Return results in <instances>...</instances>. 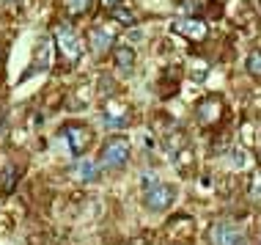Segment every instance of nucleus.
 <instances>
[{
    "instance_id": "f257e3e1",
    "label": "nucleus",
    "mask_w": 261,
    "mask_h": 245,
    "mask_svg": "<svg viewBox=\"0 0 261 245\" xmlns=\"http://www.w3.org/2000/svg\"><path fill=\"white\" fill-rule=\"evenodd\" d=\"M132 155V143L129 138L124 135H113L108 143L102 146V157H99V165L105 171H118V168L126 165V160Z\"/></svg>"
},
{
    "instance_id": "f03ea898",
    "label": "nucleus",
    "mask_w": 261,
    "mask_h": 245,
    "mask_svg": "<svg viewBox=\"0 0 261 245\" xmlns=\"http://www.w3.org/2000/svg\"><path fill=\"white\" fill-rule=\"evenodd\" d=\"M53 36L55 41H58V47H61V55L66 58V64H77L80 61V55H83V41L80 36L69 28L66 22H58L53 28Z\"/></svg>"
},
{
    "instance_id": "7ed1b4c3",
    "label": "nucleus",
    "mask_w": 261,
    "mask_h": 245,
    "mask_svg": "<svg viewBox=\"0 0 261 245\" xmlns=\"http://www.w3.org/2000/svg\"><path fill=\"white\" fill-rule=\"evenodd\" d=\"M173 201H176V187L173 185H165V182H149L146 195H143L146 209H151V212H165Z\"/></svg>"
},
{
    "instance_id": "20e7f679",
    "label": "nucleus",
    "mask_w": 261,
    "mask_h": 245,
    "mask_svg": "<svg viewBox=\"0 0 261 245\" xmlns=\"http://www.w3.org/2000/svg\"><path fill=\"white\" fill-rule=\"evenodd\" d=\"M245 232L237 223L228 220H215L209 226V245H245Z\"/></svg>"
},
{
    "instance_id": "39448f33",
    "label": "nucleus",
    "mask_w": 261,
    "mask_h": 245,
    "mask_svg": "<svg viewBox=\"0 0 261 245\" xmlns=\"http://www.w3.org/2000/svg\"><path fill=\"white\" fill-rule=\"evenodd\" d=\"M61 132H63V138H66V143H69V152H72L74 157L86 155V149L91 146V130L86 127V124L69 121V124H63Z\"/></svg>"
},
{
    "instance_id": "423d86ee",
    "label": "nucleus",
    "mask_w": 261,
    "mask_h": 245,
    "mask_svg": "<svg viewBox=\"0 0 261 245\" xmlns=\"http://www.w3.org/2000/svg\"><path fill=\"white\" fill-rule=\"evenodd\" d=\"M223 116V100L220 96H206V100L198 102V108H195V118H198L201 127H212V124H217Z\"/></svg>"
},
{
    "instance_id": "0eeeda50",
    "label": "nucleus",
    "mask_w": 261,
    "mask_h": 245,
    "mask_svg": "<svg viewBox=\"0 0 261 245\" xmlns=\"http://www.w3.org/2000/svg\"><path fill=\"white\" fill-rule=\"evenodd\" d=\"M173 31L176 33H181V36H187V39H193V41H198V39H206V22L203 19H193V17H187V19H176L173 22Z\"/></svg>"
},
{
    "instance_id": "6e6552de",
    "label": "nucleus",
    "mask_w": 261,
    "mask_h": 245,
    "mask_svg": "<svg viewBox=\"0 0 261 245\" xmlns=\"http://www.w3.org/2000/svg\"><path fill=\"white\" fill-rule=\"evenodd\" d=\"M88 44H91V50L94 53H108L110 50V44H113V33H110V28H91L88 31Z\"/></svg>"
},
{
    "instance_id": "1a4fd4ad",
    "label": "nucleus",
    "mask_w": 261,
    "mask_h": 245,
    "mask_svg": "<svg viewBox=\"0 0 261 245\" xmlns=\"http://www.w3.org/2000/svg\"><path fill=\"white\" fill-rule=\"evenodd\" d=\"M72 177L80 179V182H94L96 177H99V163H94V160H77V163L72 165Z\"/></svg>"
},
{
    "instance_id": "9d476101",
    "label": "nucleus",
    "mask_w": 261,
    "mask_h": 245,
    "mask_svg": "<svg viewBox=\"0 0 261 245\" xmlns=\"http://www.w3.org/2000/svg\"><path fill=\"white\" fill-rule=\"evenodd\" d=\"M113 58H116V66L121 69V72H129L132 66H135V50L126 44H116L113 47Z\"/></svg>"
},
{
    "instance_id": "9b49d317",
    "label": "nucleus",
    "mask_w": 261,
    "mask_h": 245,
    "mask_svg": "<svg viewBox=\"0 0 261 245\" xmlns=\"http://www.w3.org/2000/svg\"><path fill=\"white\" fill-rule=\"evenodd\" d=\"M63 9L69 17H83L91 9V0H63Z\"/></svg>"
},
{
    "instance_id": "f8f14e48",
    "label": "nucleus",
    "mask_w": 261,
    "mask_h": 245,
    "mask_svg": "<svg viewBox=\"0 0 261 245\" xmlns=\"http://www.w3.org/2000/svg\"><path fill=\"white\" fill-rule=\"evenodd\" d=\"M110 17L116 19V22L126 25V28H132V25H135V14H132L129 9H124V6H116V9H110Z\"/></svg>"
},
{
    "instance_id": "ddd939ff",
    "label": "nucleus",
    "mask_w": 261,
    "mask_h": 245,
    "mask_svg": "<svg viewBox=\"0 0 261 245\" xmlns=\"http://www.w3.org/2000/svg\"><path fill=\"white\" fill-rule=\"evenodd\" d=\"M248 72L253 75V78H258L261 80V50H253L250 55H248Z\"/></svg>"
},
{
    "instance_id": "4468645a",
    "label": "nucleus",
    "mask_w": 261,
    "mask_h": 245,
    "mask_svg": "<svg viewBox=\"0 0 261 245\" xmlns=\"http://www.w3.org/2000/svg\"><path fill=\"white\" fill-rule=\"evenodd\" d=\"M248 195L253 201H261V168H256L250 177V187H248Z\"/></svg>"
},
{
    "instance_id": "2eb2a0df",
    "label": "nucleus",
    "mask_w": 261,
    "mask_h": 245,
    "mask_svg": "<svg viewBox=\"0 0 261 245\" xmlns=\"http://www.w3.org/2000/svg\"><path fill=\"white\" fill-rule=\"evenodd\" d=\"M17 179H19V171H17V168H9V174H6V182H3V193H11L14 185H17Z\"/></svg>"
},
{
    "instance_id": "dca6fc26",
    "label": "nucleus",
    "mask_w": 261,
    "mask_h": 245,
    "mask_svg": "<svg viewBox=\"0 0 261 245\" xmlns=\"http://www.w3.org/2000/svg\"><path fill=\"white\" fill-rule=\"evenodd\" d=\"M41 55H44V61H47V64H50V47H47V44H44V47H39V58H41ZM36 69H44V66H41L39 61H36L31 72H36ZM31 72H28V75H31ZM28 75H25V78H28Z\"/></svg>"
},
{
    "instance_id": "f3484780",
    "label": "nucleus",
    "mask_w": 261,
    "mask_h": 245,
    "mask_svg": "<svg viewBox=\"0 0 261 245\" xmlns=\"http://www.w3.org/2000/svg\"><path fill=\"white\" fill-rule=\"evenodd\" d=\"M234 163L237 165H245V163H248V155H245V152H234Z\"/></svg>"
},
{
    "instance_id": "a211bd4d",
    "label": "nucleus",
    "mask_w": 261,
    "mask_h": 245,
    "mask_svg": "<svg viewBox=\"0 0 261 245\" xmlns=\"http://www.w3.org/2000/svg\"><path fill=\"white\" fill-rule=\"evenodd\" d=\"M102 3H105V9H116V6H121L124 0H102Z\"/></svg>"
},
{
    "instance_id": "6ab92c4d",
    "label": "nucleus",
    "mask_w": 261,
    "mask_h": 245,
    "mask_svg": "<svg viewBox=\"0 0 261 245\" xmlns=\"http://www.w3.org/2000/svg\"><path fill=\"white\" fill-rule=\"evenodd\" d=\"M129 245H149V242H146V240H143V237H138V240H132Z\"/></svg>"
},
{
    "instance_id": "aec40b11",
    "label": "nucleus",
    "mask_w": 261,
    "mask_h": 245,
    "mask_svg": "<svg viewBox=\"0 0 261 245\" xmlns=\"http://www.w3.org/2000/svg\"><path fill=\"white\" fill-rule=\"evenodd\" d=\"M0 3H19V0H0Z\"/></svg>"
}]
</instances>
